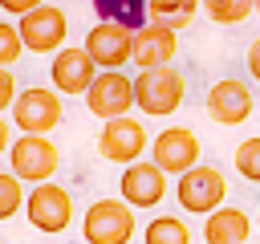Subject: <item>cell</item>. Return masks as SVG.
I'll list each match as a JSON object with an SVG mask.
<instances>
[{
	"label": "cell",
	"instance_id": "ac0fdd59",
	"mask_svg": "<svg viewBox=\"0 0 260 244\" xmlns=\"http://www.w3.org/2000/svg\"><path fill=\"white\" fill-rule=\"evenodd\" d=\"M199 12V0H146V24H162L171 33L187 28Z\"/></svg>",
	"mask_w": 260,
	"mask_h": 244
},
{
	"label": "cell",
	"instance_id": "83f0119b",
	"mask_svg": "<svg viewBox=\"0 0 260 244\" xmlns=\"http://www.w3.org/2000/svg\"><path fill=\"white\" fill-rule=\"evenodd\" d=\"M252 12H260V0H252Z\"/></svg>",
	"mask_w": 260,
	"mask_h": 244
},
{
	"label": "cell",
	"instance_id": "7402d4cb",
	"mask_svg": "<svg viewBox=\"0 0 260 244\" xmlns=\"http://www.w3.org/2000/svg\"><path fill=\"white\" fill-rule=\"evenodd\" d=\"M20 207H24V183L12 171H4L0 175V220H12Z\"/></svg>",
	"mask_w": 260,
	"mask_h": 244
},
{
	"label": "cell",
	"instance_id": "44dd1931",
	"mask_svg": "<svg viewBox=\"0 0 260 244\" xmlns=\"http://www.w3.org/2000/svg\"><path fill=\"white\" fill-rule=\"evenodd\" d=\"M236 171L248 183H260V134H252V138H244L236 146Z\"/></svg>",
	"mask_w": 260,
	"mask_h": 244
},
{
	"label": "cell",
	"instance_id": "5b68a950",
	"mask_svg": "<svg viewBox=\"0 0 260 244\" xmlns=\"http://www.w3.org/2000/svg\"><path fill=\"white\" fill-rule=\"evenodd\" d=\"M61 118H65L61 94L41 89V85H32V89H16V102H12V126H16L20 134H45V138H49V130H57Z\"/></svg>",
	"mask_w": 260,
	"mask_h": 244
},
{
	"label": "cell",
	"instance_id": "4fadbf2b",
	"mask_svg": "<svg viewBox=\"0 0 260 244\" xmlns=\"http://www.w3.org/2000/svg\"><path fill=\"white\" fill-rule=\"evenodd\" d=\"M252 114V89L240 77H223L207 89V118L219 126H240Z\"/></svg>",
	"mask_w": 260,
	"mask_h": 244
},
{
	"label": "cell",
	"instance_id": "f1b7e54d",
	"mask_svg": "<svg viewBox=\"0 0 260 244\" xmlns=\"http://www.w3.org/2000/svg\"><path fill=\"white\" fill-rule=\"evenodd\" d=\"M256 228H260V220H256Z\"/></svg>",
	"mask_w": 260,
	"mask_h": 244
},
{
	"label": "cell",
	"instance_id": "d6986e66",
	"mask_svg": "<svg viewBox=\"0 0 260 244\" xmlns=\"http://www.w3.org/2000/svg\"><path fill=\"white\" fill-rule=\"evenodd\" d=\"M142 244H191V228L179 216H154L142 232Z\"/></svg>",
	"mask_w": 260,
	"mask_h": 244
},
{
	"label": "cell",
	"instance_id": "7c38bea8",
	"mask_svg": "<svg viewBox=\"0 0 260 244\" xmlns=\"http://www.w3.org/2000/svg\"><path fill=\"white\" fill-rule=\"evenodd\" d=\"M118 191H122V203L126 207H158L162 195H167V175L154 167V163H130L118 179Z\"/></svg>",
	"mask_w": 260,
	"mask_h": 244
},
{
	"label": "cell",
	"instance_id": "5bb4252c",
	"mask_svg": "<svg viewBox=\"0 0 260 244\" xmlns=\"http://www.w3.org/2000/svg\"><path fill=\"white\" fill-rule=\"evenodd\" d=\"M130 41H134V33H126L118 24H93L85 33V45L81 49L89 53V61L98 69H122L130 61Z\"/></svg>",
	"mask_w": 260,
	"mask_h": 244
},
{
	"label": "cell",
	"instance_id": "ffe728a7",
	"mask_svg": "<svg viewBox=\"0 0 260 244\" xmlns=\"http://www.w3.org/2000/svg\"><path fill=\"white\" fill-rule=\"evenodd\" d=\"M215 24H240L252 16V0H199Z\"/></svg>",
	"mask_w": 260,
	"mask_h": 244
},
{
	"label": "cell",
	"instance_id": "8992f818",
	"mask_svg": "<svg viewBox=\"0 0 260 244\" xmlns=\"http://www.w3.org/2000/svg\"><path fill=\"white\" fill-rule=\"evenodd\" d=\"M24 216L37 232H65L73 224V195L61 187V183H41L32 191H24Z\"/></svg>",
	"mask_w": 260,
	"mask_h": 244
},
{
	"label": "cell",
	"instance_id": "4316f807",
	"mask_svg": "<svg viewBox=\"0 0 260 244\" xmlns=\"http://www.w3.org/2000/svg\"><path fill=\"white\" fill-rule=\"evenodd\" d=\"M8 130H12V126H8V118L0 114V155H4L8 146H12V138H8Z\"/></svg>",
	"mask_w": 260,
	"mask_h": 244
},
{
	"label": "cell",
	"instance_id": "52a82bcc",
	"mask_svg": "<svg viewBox=\"0 0 260 244\" xmlns=\"http://www.w3.org/2000/svg\"><path fill=\"white\" fill-rule=\"evenodd\" d=\"M16 33H20V45L28 53H57V49H65L69 20H65V12L57 4L45 0L41 8H32V12H24L16 20Z\"/></svg>",
	"mask_w": 260,
	"mask_h": 244
},
{
	"label": "cell",
	"instance_id": "9c48e42d",
	"mask_svg": "<svg viewBox=\"0 0 260 244\" xmlns=\"http://www.w3.org/2000/svg\"><path fill=\"white\" fill-rule=\"evenodd\" d=\"M150 146V138H146V126L138 122V118H114V122H106L102 126V134H98V155L106 159V163H122V167H130V163H138L142 159V150Z\"/></svg>",
	"mask_w": 260,
	"mask_h": 244
},
{
	"label": "cell",
	"instance_id": "7a4b0ae2",
	"mask_svg": "<svg viewBox=\"0 0 260 244\" xmlns=\"http://www.w3.org/2000/svg\"><path fill=\"white\" fill-rule=\"evenodd\" d=\"M8 167H12V175L20 183L41 187V183H53V175L61 167V150L45 134H20L8 146Z\"/></svg>",
	"mask_w": 260,
	"mask_h": 244
},
{
	"label": "cell",
	"instance_id": "ba28073f",
	"mask_svg": "<svg viewBox=\"0 0 260 244\" xmlns=\"http://www.w3.org/2000/svg\"><path fill=\"white\" fill-rule=\"evenodd\" d=\"M85 106L93 118L102 122H114V118H126L130 106H134V81L122 73V69H102L93 77V85L85 89Z\"/></svg>",
	"mask_w": 260,
	"mask_h": 244
},
{
	"label": "cell",
	"instance_id": "30bf717a",
	"mask_svg": "<svg viewBox=\"0 0 260 244\" xmlns=\"http://www.w3.org/2000/svg\"><path fill=\"white\" fill-rule=\"evenodd\" d=\"M150 163L162 175H187L191 167H199V138L191 126H167L154 142H150Z\"/></svg>",
	"mask_w": 260,
	"mask_h": 244
},
{
	"label": "cell",
	"instance_id": "2e32d148",
	"mask_svg": "<svg viewBox=\"0 0 260 244\" xmlns=\"http://www.w3.org/2000/svg\"><path fill=\"white\" fill-rule=\"evenodd\" d=\"M252 236V220L240 207H215L211 216H203V244H248Z\"/></svg>",
	"mask_w": 260,
	"mask_h": 244
},
{
	"label": "cell",
	"instance_id": "6da1fadb",
	"mask_svg": "<svg viewBox=\"0 0 260 244\" xmlns=\"http://www.w3.org/2000/svg\"><path fill=\"white\" fill-rule=\"evenodd\" d=\"M183 94H187V77L175 69V65H158V69H138L134 77V106L150 118H162V114H175L183 106Z\"/></svg>",
	"mask_w": 260,
	"mask_h": 244
},
{
	"label": "cell",
	"instance_id": "9a60e30c",
	"mask_svg": "<svg viewBox=\"0 0 260 244\" xmlns=\"http://www.w3.org/2000/svg\"><path fill=\"white\" fill-rule=\"evenodd\" d=\"M179 53V33L162 28V24H142L130 41V61L138 69H158V65H171Z\"/></svg>",
	"mask_w": 260,
	"mask_h": 244
},
{
	"label": "cell",
	"instance_id": "4dcf8cb0",
	"mask_svg": "<svg viewBox=\"0 0 260 244\" xmlns=\"http://www.w3.org/2000/svg\"><path fill=\"white\" fill-rule=\"evenodd\" d=\"M0 244H4V240H0Z\"/></svg>",
	"mask_w": 260,
	"mask_h": 244
},
{
	"label": "cell",
	"instance_id": "603a6c76",
	"mask_svg": "<svg viewBox=\"0 0 260 244\" xmlns=\"http://www.w3.org/2000/svg\"><path fill=\"white\" fill-rule=\"evenodd\" d=\"M20 53H24V45H20L16 24L0 20V69H12V61H20Z\"/></svg>",
	"mask_w": 260,
	"mask_h": 244
},
{
	"label": "cell",
	"instance_id": "f546056e",
	"mask_svg": "<svg viewBox=\"0 0 260 244\" xmlns=\"http://www.w3.org/2000/svg\"><path fill=\"white\" fill-rule=\"evenodd\" d=\"M248 244H256V240H248Z\"/></svg>",
	"mask_w": 260,
	"mask_h": 244
},
{
	"label": "cell",
	"instance_id": "277c9868",
	"mask_svg": "<svg viewBox=\"0 0 260 244\" xmlns=\"http://www.w3.org/2000/svg\"><path fill=\"white\" fill-rule=\"evenodd\" d=\"M175 199H179V207L191 211V216H211V211L223 207V199H228V179H223L219 167L199 163V167H191L187 175H179Z\"/></svg>",
	"mask_w": 260,
	"mask_h": 244
},
{
	"label": "cell",
	"instance_id": "8fae6325",
	"mask_svg": "<svg viewBox=\"0 0 260 244\" xmlns=\"http://www.w3.org/2000/svg\"><path fill=\"white\" fill-rule=\"evenodd\" d=\"M49 77H53V94H81V98H85V89H89L93 77H98V65L89 61V53H85L81 45H65V49L53 53Z\"/></svg>",
	"mask_w": 260,
	"mask_h": 244
},
{
	"label": "cell",
	"instance_id": "484cf974",
	"mask_svg": "<svg viewBox=\"0 0 260 244\" xmlns=\"http://www.w3.org/2000/svg\"><path fill=\"white\" fill-rule=\"evenodd\" d=\"M248 73H252V77L260 81V37H256V41L248 45Z\"/></svg>",
	"mask_w": 260,
	"mask_h": 244
},
{
	"label": "cell",
	"instance_id": "cb8c5ba5",
	"mask_svg": "<svg viewBox=\"0 0 260 244\" xmlns=\"http://www.w3.org/2000/svg\"><path fill=\"white\" fill-rule=\"evenodd\" d=\"M12 102H16V77L12 69H0V114L12 110Z\"/></svg>",
	"mask_w": 260,
	"mask_h": 244
},
{
	"label": "cell",
	"instance_id": "e0dca14e",
	"mask_svg": "<svg viewBox=\"0 0 260 244\" xmlns=\"http://www.w3.org/2000/svg\"><path fill=\"white\" fill-rule=\"evenodd\" d=\"M98 24H118L126 33H138L146 24V0H93Z\"/></svg>",
	"mask_w": 260,
	"mask_h": 244
},
{
	"label": "cell",
	"instance_id": "d4e9b609",
	"mask_svg": "<svg viewBox=\"0 0 260 244\" xmlns=\"http://www.w3.org/2000/svg\"><path fill=\"white\" fill-rule=\"evenodd\" d=\"M41 4H45V0H0V8H4L8 16H16V20H20L24 12H32V8H41Z\"/></svg>",
	"mask_w": 260,
	"mask_h": 244
},
{
	"label": "cell",
	"instance_id": "3957f363",
	"mask_svg": "<svg viewBox=\"0 0 260 244\" xmlns=\"http://www.w3.org/2000/svg\"><path fill=\"white\" fill-rule=\"evenodd\" d=\"M134 224V207H126L122 199H93L81 216V236L85 244H130Z\"/></svg>",
	"mask_w": 260,
	"mask_h": 244
}]
</instances>
